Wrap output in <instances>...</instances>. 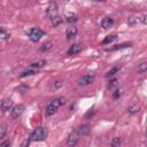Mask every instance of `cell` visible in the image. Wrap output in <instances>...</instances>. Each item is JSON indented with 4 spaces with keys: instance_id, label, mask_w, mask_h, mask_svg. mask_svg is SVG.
I'll return each instance as SVG.
<instances>
[{
    "instance_id": "cell-1",
    "label": "cell",
    "mask_w": 147,
    "mask_h": 147,
    "mask_svg": "<svg viewBox=\"0 0 147 147\" xmlns=\"http://www.w3.org/2000/svg\"><path fill=\"white\" fill-rule=\"evenodd\" d=\"M48 137V130L44 126H39L33 130V132L30 136L31 141H44Z\"/></svg>"
},
{
    "instance_id": "cell-2",
    "label": "cell",
    "mask_w": 147,
    "mask_h": 147,
    "mask_svg": "<svg viewBox=\"0 0 147 147\" xmlns=\"http://www.w3.org/2000/svg\"><path fill=\"white\" fill-rule=\"evenodd\" d=\"M44 34H45V32H44L40 28H32L31 31H30V33H29V38H30L31 41L37 42V41L40 40V38H41Z\"/></svg>"
},
{
    "instance_id": "cell-3",
    "label": "cell",
    "mask_w": 147,
    "mask_h": 147,
    "mask_svg": "<svg viewBox=\"0 0 147 147\" xmlns=\"http://www.w3.org/2000/svg\"><path fill=\"white\" fill-rule=\"evenodd\" d=\"M79 138H80V136L78 134L77 130L71 131V132L69 133L68 138H67V146H68V147H75V146L77 145Z\"/></svg>"
},
{
    "instance_id": "cell-4",
    "label": "cell",
    "mask_w": 147,
    "mask_h": 147,
    "mask_svg": "<svg viewBox=\"0 0 147 147\" xmlns=\"http://www.w3.org/2000/svg\"><path fill=\"white\" fill-rule=\"evenodd\" d=\"M24 110H25V106L23 103H18V105H16V106H14L11 108L10 115H11L13 118H18L24 113Z\"/></svg>"
},
{
    "instance_id": "cell-5",
    "label": "cell",
    "mask_w": 147,
    "mask_h": 147,
    "mask_svg": "<svg viewBox=\"0 0 147 147\" xmlns=\"http://www.w3.org/2000/svg\"><path fill=\"white\" fill-rule=\"evenodd\" d=\"M57 8H59V7H57V5H56L55 2H51V3L48 5V7L46 8V14H47V16H48L51 20L57 16V11H59Z\"/></svg>"
},
{
    "instance_id": "cell-6",
    "label": "cell",
    "mask_w": 147,
    "mask_h": 147,
    "mask_svg": "<svg viewBox=\"0 0 147 147\" xmlns=\"http://www.w3.org/2000/svg\"><path fill=\"white\" fill-rule=\"evenodd\" d=\"M94 80V75L93 74H86L84 76H82L79 79H78V84L80 86H86V85H90L92 84Z\"/></svg>"
},
{
    "instance_id": "cell-7",
    "label": "cell",
    "mask_w": 147,
    "mask_h": 147,
    "mask_svg": "<svg viewBox=\"0 0 147 147\" xmlns=\"http://www.w3.org/2000/svg\"><path fill=\"white\" fill-rule=\"evenodd\" d=\"M11 108H13V101L10 99H3L0 102V109L3 110V111L11 110Z\"/></svg>"
},
{
    "instance_id": "cell-8",
    "label": "cell",
    "mask_w": 147,
    "mask_h": 147,
    "mask_svg": "<svg viewBox=\"0 0 147 147\" xmlns=\"http://www.w3.org/2000/svg\"><path fill=\"white\" fill-rule=\"evenodd\" d=\"M82 45L80 44H74V45H71L70 47H69V49H68V55H76V54H78V53H80L82 52Z\"/></svg>"
},
{
    "instance_id": "cell-9",
    "label": "cell",
    "mask_w": 147,
    "mask_h": 147,
    "mask_svg": "<svg viewBox=\"0 0 147 147\" xmlns=\"http://www.w3.org/2000/svg\"><path fill=\"white\" fill-rule=\"evenodd\" d=\"M91 126H90V124H82V125H79L78 126V129H77V132H78V134L82 137V136H86V134H88L90 133V129Z\"/></svg>"
},
{
    "instance_id": "cell-10",
    "label": "cell",
    "mask_w": 147,
    "mask_h": 147,
    "mask_svg": "<svg viewBox=\"0 0 147 147\" xmlns=\"http://www.w3.org/2000/svg\"><path fill=\"white\" fill-rule=\"evenodd\" d=\"M113 25H114V20H113L111 17H109V16L105 17V18L101 21V26H102L105 30H107V29H110Z\"/></svg>"
},
{
    "instance_id": "cell-11",
    "label": "cell",
    "mask_w": 147,
    "mask_h": 147,
    "mask_svg": "<svg viewBox=\"0 0 147 147\" xmlns=\"http://www.w3.org/2000/svg\"><path fill=\"white\" fill-rule=\"evenodd\" d=\"M77 32H78V30H77V28H76V26H70V28H68V29H67V32H65L67 39H68V40L72 39L74 37H76Z\"/></svg>"
},
{
    "instance_id": "cell-12",
    "label": "cell",
    "mask_w": 147,
    "mask_h": 147,
    "mask_svg": "<svg viewBox=\"0 0 147 147\" xmlns=\"http://www.w3.org/2000/svg\"><path fill=\"white\" fill-rule=\"evenodd\" d=\"M56 110H57V108L51 102L47 107H46V109H45V115L47 116V117H49V116H52V115H54L55 113H56Z\"/></svg>"
},
{
    "instance_id": "cell-13",
    "label": "cell",
    "mask_w": 147,
    "mask_h": 147,
    "mask_svg": "<svg viewBox=\"0 0 147 147\" xmlns=\"http://www.w3.org/2000/svg\"><path fill=\"white\" fill-rule=\"evenodd\" d=\"M139 110H140V105L137 103V102L130 105L129 108H127V113H129L130 115H134V114H137Z\"/></svg>"
},
{
    "instance_id": "cell-14",
    "label": "cell",
    "mask_w": 147,
    "mask_h": 147,
    "mask_svg": "<svg viewBox=\"0 0 147 147\" xmlns=\"http://www.w3.org/2000/svg\"><path fill=\"white\" fill-rule=\"evenodd\" d=\"M45 65H46V60H38V61L31 63V68L36 69V70H38V69H40V68H42Z\"/></svg>"
},
{
    "instance_id": "cell-15",
    "label": "cell",
    "mask_w": 147,
    "mask_h": 147,
    "mask_svg": "<svg viewBox=\"0 0 147 147\" xmlns=\"http://www.w3.org/2000/svg\"><path fill=\"white\" fill-rule=\"evenodd\" d=\"M65 21L68 22V23H74V22H76L77 21V15L76 14H74V13H65Z\"/></svg>"
},
{
    "instance_id": "cell-16",
    "label": "cell",
    "mask_w": 147,
    "mask_h": 147,
    "mask_svg": "<svg viewBox=\"0 0 147 147\" xmlns=\"http://www.w3.org/2000/svg\"><path fill=\"white\" fill-rule=\"evenodd\" d=\"M29 90H30V87H29V85H26V84H21V85H18V86L16 87V91L20 92L21 94L26 93Z\"/></svg>"
},
{
    "instance_id": "cell-17",
    "label": "cell",
    "mask_w": 147,
    "mask_h": 147,
    "mask_svg": "<svg viewBox=\"0 0 147 147\" xmlns=\"http://www.w3.org/2000/svg\"><path fill=\"white\" fill-rule=\"evenodd\" d=\"M64 102H65V100H64V98H62V96L56 98V99H54V100L52 101V103H53V105H54L56 108H59V107L63 106V105H64Z\"/></svg>"
},
{
    "instance_id": "cell-18",
    "label": "cell",
    "mask_w": 147,
    "mask_h": 147,
    "mask_svg": "<svg viewBox=\"0 0 147 147\" xmlns=\"http://www.w3.org/2000/svg\"><path fill=\"white\" fill-rule=\"evenodd\" d=\"M146 71H147V62L142 61L138 64V72L139 74H145Z\"/></svg>"
},
{
    "instance_id": "cell-19",
    "label": "cell",
    "mask_w": 147,
    "mask_h": 147,
    "mask_svg": "<svg viewBox=\"0 0 147 147\" xmlns=\"http://www.w3.org/2000/svg\"><path fill=\"white\" fill-rule=\"evenodd\" d=\"M116 39H117V36H116V34H109V36H107V37L103 39L102 44H103V45H107V44L113 42V41L116 40Z\"/></svg>"
},
{
    "instance_id": "cell-20",
    "label": "cell",
    "mask_w": 147,
    "mask_h": 147,
    "mask_svg": "<svg viewBox=\"0 0 147 147\" xmlns=\"http://www.w3.org/2000/svg\"><path fill=\"white\" fill-rule=\"evenodd\" d=\"M119 69H121V64H117V65L113 67V68L107 72V75H106V76H107V77H113V76H114V75H115Z\"/></svg>"
},
{
    "instance_id": "cell-21",
    "label": "cell",
    "mask_w": 147,
    "mask_h": 147,
    "mask_svg": "<svg viewBox=\"0 0 147 147\" xmlns=\"http://www.w3.org/2000/svg\"><path fill=\"white\" fill-rule=\"evenodd\" d=\"M121 144H122V139H121L119 137H115V138H113L111 141H110V146H111V147H119Z\"/></svg>"
},
{
    "instance_id": "cell-22",
    "label": "cell",
    "mask_w": 147,
    "mask_h": 147,
    "mask_svg": "<svg viewBox=\"0 0 147 147\" xmlns=\"http://www.w3.org/2000/svg\"><path fill=\"white\" fill-rule=\"evenodd\" d=\"M52 46H53V42H52V41H47V42H44V44L40 46L39 51H41V52L48 51V49H51V48H52Z\"/></svg>"
},
{
    "instance_id": "cell-23",
    "label": "cell",
    "mask_w": 147,
    "mask_h": 147,
    "mask_svg": "<svg viewBox=\"0 0 147 147\" xmlns=\"http://www.w3.org/2000/svg\"><path fill=\"white\" fill-rule=\"evenodd\" d=\"M34 74H37V70H36V69H30V70L23 71V72L20 75V77L23 78V77H26V76H32V75H34Z\"/></svg>"
},
{
    "instance_id": "cell-24",
    "label": "cell",
    "mask_w": 147,
    "mask_h": 147,
    "mask_svg": "<svg viewBox=\"0 0 147 147\" xmlns=\"http://www.w3.org/2000/svg\"><path fill=\"white\" fill-rule=\"evenodd\" d=\"M51 22H52V25L56 28V26H59V25H60V24L62 23V18H61V17H60V16L57 15L56 17L52 18V20H51Z\"/></svg>"
},
{
    "instance_id": "cell-25",
    "label": "cell",
    "mask_w": 147,
    "mask_h": 147,
    "mask_svg": "<svg viewBox=\"0 0 147 147\" xmlns=\"http://www.w3.org/2000/svg\"><path fill=\"white\" fill-rule=\"evenodd\" d=\"M6 133H7V125L6 124H1L0 125V139H3Z\"/></svg>"
},
{
    "instance_id": "cell-26",
    "label": "cell",
    "mask_w": 147,
    "mask_h": 147,
    "mask_svg": "<svg viewBox=\"0 0 147 147\" xmlns=\"http://www.w3.org/2000/svg\"><path fill=\"white\" fill-rule=\"evenodd\" d=\"M138 21H139V18H137L136 16H130L127 18V24L131 25V26H133V25H136L138 23Z\"/></svg>"
},
{
    "instance_id": "cell-27",
    "label": "cell",
    "mask_w": 147,
    "mask_h": 147,
    "mask_svg": "<svg viewBox=\"0 0 147 147\" xmlns=\"http://www.w3.org/2000/svg\"><path fill=\"white\" fill-rule=\"evenodd\" d=\"M132 44L131 42H125V44H121V45H116L115 47H113L111 49L113 51H116V49H121V48H124V47H131Z\"/></svg>"
},
{
    "instance_id": "cell-28",
    "label": "cell",
    "mask_w": 147,
    "mask_h": 147,
    "mask_svg": "<svg viewBox=\"0 0 147 147\" xmlns=\"http://www.w3.org/2000/svg\"><path fill=\"white\" fill-rule=\"evenodd\" d=\"M62 85H63V80H62V79H57V80L54 82V88H55V90L60 88Z\"/></svg>"
},
{
    "instance_id": "cell-29",
    "label": "cell",
    "mask_w": 147,
    "mask_h": 147,
    "mask_svg": "<svg viewBox=\"0 0 147 147\" xmlns=\"http://www.w3.org/2000/svg\"><path fill=\"white\" fill-rule=\"evenodd\" d=\"M30 142H31V140H30V137H28V138H25V139H24V141L22 142L21 147H29Z\"/></svg>"
},
{
    "instance_id": "cell-30",
    "label": "cell",
    "mask_w": 147,
    "mask_h": 147,
    "mask_svg": "<svg viewBox=\"0 0 147 147\" xmlns=\"http://www.w3.org/2000/svg\"><path fill=\"white\" fill-rule=\"evenodd\" d=\"M121 94H122V92H121L119 90H116V91L114 92V94H113V98L116 100V99H118V98L121 96Z\"/></svg>"
},
{
    "instance_id": "cell-31",
    "label": "cell",
    "mask_w": 147,
    "mask_h": 147,
    "mask_svg": "<svg viewBox=\"0 0 147 147\" xmlns=\"http://www.w3.org/2000/svg\"><path fill=\"white\" fill-rule=\"evenodd\" d=\"M10 140H5L3 142L0 144V147H10Z\"/></svg>"
},
{
    "instance_id": "cell-32",
    "label": "cell",
    "mask_w": 147,
    "mask_h": 147,
    "mask_svg": "<svg viewBox=\"0 0 147 147\" xmlns=\"http://www.w3.org/2000/svg\"><path fill=\"white\" fill-rule=\"evenodd\" d=\"M116 83H117V79H116V78H114V79H111V80L109 82V86H110V87H113V86H115V85H116Z\"/></svg>"
},
{
    "instance_id": "cell-33",
    "label": "cell",
    "mask_w": 147,
    "mask_h": 147,
    "mask_svg": "<svg viewBox=\"0 0 147 147\" xmlns=\"http://www.w3.org/2000/svg\"><path fill=\"white\" fill-rule=\"evenodd\" d=\"M141 23H142V24H146V23H147V16H146V15H142V17H141Z\"/></svg>"
},
{
    "instance_id": "cell-34",
    "label": "cell",
    "mask_w": 147,
    "mask_h": 147,
    "mask_svg": "<svg viewBox=\"0 0 147 147\" xmlns=\"http://www.w3.org/2000/svg\"><path fill=\"white\" fill-rule=\"evenodd\" d=\"M94 114V111H92V109H91V111H88L87 114H86V117H88V116H91V115H93Z\"/></svg>"
},
{
    "instance_id": "cell-35",
    "label": "cell",
    "mask_w": 147,
    "mask_h": 147,
    "mask_svg": "<svg viewBox=\"0 0 147 147\" xmlns=\"http://www.w3.org/2000/svg\"><path fill=\"white\" fill-rule=\"evenodd\" d=\"M5 32H6V31H5V29H2V28H1V29H0V34H2V33H5Z\"/></svg>"
}]
</instances>
